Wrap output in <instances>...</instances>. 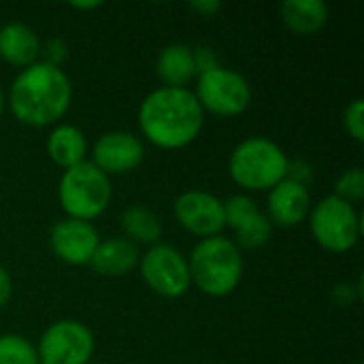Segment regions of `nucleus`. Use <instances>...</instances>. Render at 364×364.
Returning <instances> with one entry per match:
<instances>
[{
  "mask_svg": "<svg viewBox=\"0 0 364 364\" xmlns=\"http://www.w3.org/2000/svg\"><path fill=\"white\" fill-rule=\"evenodd\" d=\"M141 134L160 149H181L196 141L205 111L188 87H156L139 107Z\"/></svg>",
  "mask_w": 364,
  "mask_h": 364,
  "instance_id": "nucleus-1",
  "label": "nucleus"
},
{
  "mask_svg": "<svg viewBox=\"0 0 364 364\" xmlns=\"http://www.w3.org/2000/svg\"><path fill=\"white\" fill-rule=\"evenodd\" d=\"M139 258L141 252L132 241L126 237H111L98 243L90 267L102 277H124L139 267Z\"/></svg>",
  "mask_w": 364,
  "mask_h": 364,
  "instance_id": "nucleus-15",
  "label": "nucleus"
},
{
  "mask_svg": "<svg viewBox=\"0 0 364 364\" xmlns=\"http://www.w3.org/2000/svg\"><path fill=\"white\" fill-rule=\"evenodd\" d=\"M335 196H339L341 200L356 205L364 198V171L360 166H352L348 171H343L337 181H335Z\"/></svg>",
  "mask_w": 364,
  "mask_h": 364,
  "instance_id": "nucleus-22",
  "label": "nucleus"
},
{
  "mask_svg": "<svg viewBox=\"0 0 364 364\" xmlns=\"http://www.w3.org/2000/svg\"><path fill=\"white\" fill-rule=\"evenodd\" d=\"M286 179L301 183V186H309L314 179V166L307 160H288V168H286Z\"/></svg>",
  "mask_w": 364,
  "mask_h": 364,
  "instance_id": "nucleus-26",
  "label": "nucleus"
},
{
  "mask_svg": "<svg viewBox=\"0 0 364 364\" xmlns=\"http://www.w3.org/2000/svg\"><path fill=\"white\" fill-rule=\"evenodd\" d=\"M279 11L286 28L299 36H311L328 21V6L322 0H286Z\"/></svg>",
  "mask_w": 364,
  "mask_h": 364,
  "instance_id": "nucleus-19",
  "label": "nucleus"
},
{
  "mask_svg": "<svg viewBox=\"0 0 364 364\" xmlns=\"http://www.w3.org/2000/svg\"><path fill=\"white\" fill-rule=\"evenodd\" d=\"M70 6H73V9L92 11V9H98V6H102V2H98V0H94V2H70Z\"/></svg>",
  "mask_w": 364,
  "mask_h": 364,
  "instance_id": "nucleus-29",
  "label": "nucleus"
},
{
  "mask_svg": "<svg viewBox=\"0 0 364 364\" xmlns=\"http://www.w3.org/2000/svg\"><path fill=\"white\" fill-rule=\"evenodd\" d=\"M41 58L38 34L21 21H11L0 28V60L11 66L28 68Z\"/></svg>",
  "mask_w": 364,
  "mask_h": 364,
  "instance_id": "nucleus-16",
  "label": "nucleus"
},
{
  "mask_svg": "<svg viewBox=\"0 0 364 364\" xmlns=\"http://www.w3.org/2000/svg\"><path fill=\"white\" fill-rule=\"evenodd\" d=\"M41 55H43L41 62L60 68L62 62H64L66 55H68V47H66V43H64L62 38H49L45 45H41Z\"/></svg>",
  "mask_w": 364,
  "mask_h": 364,
  "instance_id": "nucleus-24",
  "label": "nucleus"
},
{
  "mask_svg": "<svg viewBox=\"0 0 364 364\" xmlns=\"http://www.w3.org/2000/svg\"><path fill=\"white\" fill-rule=\"evenodd\" d=\"M286 151L267 136L243 139L228 158L230 179L247 192H269L286 179Z\"/></svg>",
  "mask_w": 364,
  "mask_h": 364,
  "instance_id": "nucleus-4",
  "label": "nucleus"
},
{
  "mask_svg": "<svg viewBox=\"0 0 364 364\" xmlns=\"http://www.w3.org/2000/svg\"><path fill=\"white\" fill-rule=\"evenodd\" d=\"M113 198L111 177L96 168L90 160L70 166L58 181V200L66 218L92 222L100 218Z\"/></svg>",
  "mask_w": 364,
  "mask_h": 364,
  "instance_id": "nucleus-5",
  "label": "nucleus"
},
{
  "mask_svg": "<svg viewBox=\"0 0 364 364\" xmlns=\"http://www.w3.org/2000/svg\"><path fill=\"white\" fill-rule=\"evenodd\" d=\"M192 53H194L196 75H203V73H207V70H213V68L222 66V64H220V58H218V53H215V49L209 47V45H198V47L192 49Z\"/></svg>",
  "mask_w": 364,
  "mask_h": 364,
  "instance_id": "nucleus-25",
  "label": "nucleus"
},
{
  "mask_svg": "<svg viewBox=\"0 0 364 364\" xmlns=\"http://www.w3.org/2000/svg\"><path fill=\"white\" fill-rule=\"evenodd\" d=\"M192 284L211 299H224L237 290L243 277V254L237 243L224 235L200 239L190 256Z\"/></svg>",
  "mask_w": 364,
  "mask_h": 364,
  "instance_id": "nucleus-3",
  "label": "nucleus"
},
{
  "mask_svg": "<svg viewBox=\"0 0 364 364\" xmlns=\"http://www.w3.org/2000/svg\"><path fill=\"white\" fill-rule=\"evenodd\" d=\"M6 100L19 124L30 128L55 126L70 109L73 83L62 68L38 60L19 70Z\"/></svg>",
  "mask_w": 364,
  "mask_h": 364,
  "instance_id": "nucleus-2",
  "label": "nucleus"
},
{
  "mask_svg": "<svg viewBox=\"0 0 364 364\" xmlns=\"http://www.w3.org/2000/svg\"><path fill=\"white\" fill-rule=\"evenodd\" d=\"M98 243L100 235L92 222L62 218L49 230V247L53 256L70 267L90 264Z\"/></svg>",
  "mask_w": 364,
  "mask_h": 364,
  "instance_id": "nucleus-12",
  "label": "nucleus"
},
{
  "mask_svg": "<svg viewBox=\"0 0 364 364\" xmlns=\"http://www.w3.org/2000/svg\"><path fill=\"white\" fill-rule=\"evenodd\" d=\"M145 158L143 141L126 130L105 132L96 139L92 147V164L100 168L107 177L124 175L134 171Z\"/></svg>",
  "mask_w": 364,
  "mask_h": 364,
  "instance_id": "nucleus-13",
  "label": "nucleus"
},
{
  "mask_svg": "<svg viewBox=\"0 0 364 364\" xmlns=\"http://www.w3.org/2000/svg\"><path fill=\"white\" fill-rule=\"evenodd\" d=\"M136 269L147 288L164 299H179L192 286L188 258L177 247L162 241L141 254Z\"/></svg>",
  "mask_w": 364,
  "mask_h": 364,
  "instance_id": "nucleus-8",
  "label": "nucleus"
},
{
  "mask_svg": "<svg viewBox=\"0 0 364 364\" xmlns=\"http://www.w3.org/2000/svg\"><path fill=\"white\" fill-rule=\"evenodd\" d=\"M224 220L235 232L232 241L239 250H258L267 245L273 235V224L267 213H262L258 203L247 194H235L224 200Z\"/></svg>",
  "mask_w": 364,
  "mask_h": 364,
  "instance_id": "nucleus-11",
  "label": "nucleus"
},
{
  "mask_svg": "<svg viewBox=\"0 0 364 364\" xmlns=\"http://www.w3.org/2000/svg\"><path fill=\"white\" fill-rule=\"evenodd\" d=\"M4 105H6V100H4V92H2V87H0V117H2V113H4Z\"/></svg>",
  "mask_w": 364,
  "mask_h": 364,
  "instance_id": "nucleus-30",
  "label": "nucleus"
},
{
  "mask_svg": "<svg viewBox=\"0 0 364 364\" xmlns=\"http://www.w3.org/2000/svg\"><path fill=\"white\" fill-rule=\"evenodd\" d=\"M156 75L166 87H186L196 77L192 47L183 43L166 45L156 60Z\"/></svg>",
  "mask_w": 364,
  "mask_h": 364,
  "instance_id": "nucleus-18",
  "label": "nucleus"
},
{
  "mask_svg": "<svg viewBox=\"0 0 364 364\" xmlns=\"http://www.w3.org/2000/svg\"><path fill=\"white\" fill-rule=\"evenodd\" d=\"M194 96L205 113L218 117H237L252 105V85L247 79L226 66L196 75Z\"/></svg>",
  "mask_w": 364,
  "mask_h": 364,
  "instance_id": "nucleus-7",
  "label": "nucleus"
},
{
  "mask_svg": "<svg viewBox=\"0 0 364 364\" xmlns=\"http://www.w3.org/2000/svg\"><path fill=\"white\" fill-rule=\"evenodd\" d=\"M11 294H13V282H11V275L9 271L0 264V309L6 307V303L11 301Z\"/></svg>",
  "mask_w": 364,
  "mask_h": 364,
  "instance_id": "nucleus-28",
  "label": "nucleus"
},
{
  "mask_svg": "<svg viewBox=\"0 0 364 364\" xmlns=\"http://www.w3.org/2000/svg\"><path fill=\"white\" fill-rule=\"evenodd\" d=\"M94 350V333L79 320L49 324L36 346L38 364H90Z\"/></svg>",
  "mask_w": 364,
  "mask_h": 364,
  "instance_id": "nucleus-9",
  "label": "nucleus"
},
{
  "mask_svg": "<svg viewBox=\"0 0 364 364\" xmlns=\"http://www.w3.org/2000/svg\"><path fill=\"white\" fill-rule=\"evenodd\" d=\"M0 364H38L36 346L15 333L0 335Z\"/></svg>",
  "mask_w": 364,
  "mask_h": 364,
  "instance_id": "nucleus-21",
  "label": "nucleus"
},
{
  "mask_svg": "<svg viewBox=\"0 0 364 364\" xmlns=\"http://www.w3.org/2000/svg\"><path fill=\"white\" fill-rule=\"evenodd\" d=\"M119 226L124 230V237L139 245H156L162 237V222L160 218L143 207V205H130L119 215Z\"/></svg>",
  "mask_w": 364,
  "mask_h": 364,
  "instance_id": "nucleus-20",
  "label": "nucleus"
},
{
  "mask_svg": "<svg viewBox=\"0 0 364 364\" xmlns=\"http://www.w3.org/2000/svg\"><path fill=\"white\" fill-rule=\"evenodd\" d=\"M47 156L60 168H70L85 162L87 139L81 128L73 124H58L47 136Z\"/></svg>",
  "mask_w": 364,
  "mask_h": 364,
  "instance_id": "nucleus-17",
  "label": "nucleus"
},
{
  "mask_svg": "<svg viewBox=\"0 0 364 364\" xmlns=\"http://www.w3.org/2000/svg\"><path fill=\"white\" fill-rule=\"evenodd\" d=\"M90 364H102V363H90Z\"/></svg>",
  "mask_w": 364,
  "mask_h": 364,
  "instance_id": "nucleus-31",
  "label": "nucleus"
},
{
  "mask_svg": "<svg viewBox=\"0 0 364 364\" xmlns=\"http://www.w3.org/2000/svg\"><path fill=\"white\" fill-rule=\"evenodd\" d=\"M307 220L316 243L331 254H346L354 250L363 235V222L356 207L335 194L318 200Z\"/></svg>",
  "mask_w": 364,
  "mask_h": 364,
  "instance_id": "nucleus-6",
  "label": "nucleus"
},
{
  "mask_svg": "<svg viewBox=\"0 0 364 364\" xmlns=\"http://www.w3.org/2000/svg\"><path fill=\"white\" fill-rule=\"evenodd\" d=\"M173 213L183 230L200 239L218 237L226 228L224 200L211 192L188 190L179 194L173 203Z\"/></svg>",
  "mask_w": 364,
  "mask_h": 364,
  "instance_id": "nucleus-10",
  "label": "nucleus"
},
{
  "mask_svg": "<svg viewBox=\"0 0 364 364\" xmlns=\"http://www.w3.org/2000/svg\"><path fill=\"white\" fill-rule=\"evenodd\" d=\"M311 207L309 188L290 179L279 181L269 190L267 196V218L273 226L279 228H294L303 224L309 218Z\"/></svg>",
  "mask_w": 364,
  "mask_h": 364,
  "instance_id": "nucleus-14",
  "label": "nucleus"
},
{
  "mask_svg": "<svg viewBox=\"0 0 364 364\" xmlns=\"http://www.w3.org/2000/svg\"><path fill=\"white\" fill-rule=\"evenodd\" d=\"M188 9L200 17H215L222 9V2L220 0H194L188 4Z\"/></svg>",
  "mask_w": 364,
  "mask_h": 364,
  "instance_id": "nucleus-27",
  "label": "nucleus"
},
{
  "mask_svg": "<svg viewBox=\"0 0 364 364\" xmlns=\"http://www.w3.org/2000/svg\"><path fill=\"white\" fill-rule=\"evenodd\" d=\"M343 128L346 132L356 141H364V100L363 98H354L352 102H348V107L343 109Z\"/></svg>",
  "mask_w": 364,
  "mask_h": 364,
  "instance_id": "nucleus-23",
  "label": "nucleus"
}]
</instances>
